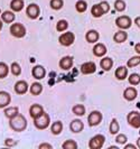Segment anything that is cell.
Wrapping results in <instances>:
<instances>
[{
  "mask_svg": "<svg viewBox=\"0 0 140 149\" xmlns=\"http://www.w3.org/2000/svg\"><path fill=\"white\" fill-rule=\"evenodd\" d=\"M100 5H101V7H102V9H103L104 14H107V13L110 11V5H109L108 1H101Z\"/></svg>",
  "mask_w": 140,
  "mask_h": 149,
  "instance_id": "cell-41",
  "label": "cell"
},
{
  "mask_svg": "<svg viewBox=\"0 0 140 149\" xmlns=\"http://www.w3.org/2000/svg\"><path fill=\"white\" fill-rule=\"evenodd\" d=\"M70 129H71V131L74 132V134H80L82 130L84 129V123L82 122V120L74 119L70 123Z\"/></svg>",
  "mask_w": 140,
  "mask_h": 149,
  "instance_id": "cell-15",
  "label": "cell"
},
{
  "mask_svg": "<svg viewBox=\"0 0 140 149\" xmlns=\"http://www.w3.org/2000/svg\"><path fill=\"white\" fill-rule=\"evenodd\" d=\"M2 22H2V20H0V30L2 29V25H3Z\"/></svg>",
  "mask_w": 140,
  "mask_h": 149,
  "instance_id": "cell-48",
  "label": "cell"
},
{
  "mask_svg": "<svg viewBox=\"0 0 140 149\" xmlns=\"http://www.w3.org/2000/svg\"><path fill=\"white\" fill-rule=\"evenodd\" d=\"M72 112L77 117H82L85 114V107L83 104H75L72 108Z\"/></svg>",
  "mask_w": 140,
  "mask_h": 149,
  "instance_id": "cell-31",
  "label": "cell"
},
{
  "mask_svg": "<svg viewBox=\"0 0 140 149\" xmlns=\"http://www.w3.org/2000/svg\"><path fill=\"white\" fill-rule=\"evenodd\" d=\"M9 126L16 132H22L27 128V120L22 113H18L14 118L9 119Z\"/></svg>",
  "mask_w": 140,
  "mask_h": 149,
  "instance_id": "cell-1",
  "label": "cell"
},
{
  "mask_svg": "<svg viewBox=\"0 0 140 149\" xmlns=\"http://www.w3.org/2000/svg\"><path fill=\"white\" fill-rule=\"evenodd\" d=\"M134 24L137 25L138 28H140V17H136L134 18Z\"/></svg>",
  "mask_w": 140,
  "mask_h": 149,
  "instance_id": "cell-46",
  "label": "cell"
},
{
  "mask_svg": "<svg viewBox=\"0 0 140 149\" xmlns=\"http://www.w3.org/2000/svg\"><path fill=\"white\" fill-rule=\"evenodd\" d=\"M75 9H76V11L80 13V14L85 13L86 9H88V3H86V1H84V0H79V1L75 3Z\"/></svg>",
  "mask_w": 140,
  "mask_h": 149,
  "instance_id": "cell-30",
  "label": "cell"
},
{
  "mask_svg": "<svg viewBox=\"0 0 140 149\" xmlns=\"http://www.w3.org/2000/svg\"><path fill=\"white\" fill-rule=\"evenodd\" d=\"M127 121L129 126H131L134 129L140 128V113L138 111H131L127 116Z\"/></svg>",
  "mask_w": 140,
  "mask_h": 149,
  "instance_id": "cell-5",
  "label": "cell"
},
{
  "mask_svg": "<svg viewBox=\"0 0 140 149\" xmlns=\"http://www.w3.org/2000/svg\"><path fill=\"white\" fill-rule=\"evenodd\" d=\"M40 14V9L39 6L36 3H30L26 8V15L29 17L30 19H37Z\"/></svg>",
  "mask_w": 140,
  "mask_h": 149,
  "instance_id": "cell-9",
  "label": "cell"
},
{
  "mask_svg": "<svg viewBox=\"0 0 140 149\" xmlns=\"http://www.w3.org/2000/svg\"><path fill=\"white\" fill-rule=\"evenodd\" d=\"M136 149L137 148V145H136V146H134V145H131V143H130V145H125V149Z\"/></svg>",
  "mask_w": 140,
  "mask_h": 149,
  "instance_id": "cell-45",
  "label": "cell"
},
{
  "mask_svg": "<svg viewBox=\"0 0 140 149\" xmlns=\"http://www.w3.org/2000/svg\"><path fill=\"white\" fill-rule=\"evenodd\" d=\"M10 71H11V74L15 75V76H19V75L22 74V67H20V65L18 63H16V62H14L11 64Z\"/></svg>",
  "mask_w": 140,
  "mask_h": 149,
  "instance_id": "cell-38",
  "label": "cell"
},
{
  "mask_svg": "<svg viewBox=\"0 0 140 149\" xmlns=\"http://www.w3.org/2000/svg\"><path fill=\"white\" fill-rule=\"evenodd\" d=\"M138 97V91L136 88L130 86V88H127L123 91V97H125L127 101H133L136 100V97Z\"/></svg>",
  "mask_w": 140,
  "mask_h": 149,
  "instance_id": "cell-14",
  "label": "cell"
},
{
  "mask_svg": "<svg viewBox=\"0 0 140 149\" xmlns=\"http://www.w3.org/2000/svg\"><path fill=\"white\" fill-rule=\"evenodd\" d=\"M31 75L36 80H43L45 77V75H46V70L42 65H36V66L33 67V70H31Z\"/></svg>",
  "mask_w": 140,
  "mask_h": 149,
  "instance_id": "cell-11",
  "label": "cell"
},
{
  "mask_svg": "<svg viewBox=\"0 0 140 149\" xmlns=\"http://www.w3.org/2000/svg\"><path fill=\"white\" fill-rule=\"evenodd\" d=\"M44 113V108L40 104H33L29 108V116L33 119H36L39 116H42Z\"/></svg>",
  "mask_w": 140,
  "mask_h": 149,
  "instance_id": "cell-17",
  "label": "cell"
},
{
  "mask_svg": "<svg viewBox=\"0 0 140 149\" xmlns=\"http://www.w3.org/2000/svg\"><path fill=\"white\" fill-rule=\"evenodd\" d=\"M3 113H5L6 118L11 119V118H14L15 116H17L19 113V109H18V107H6Z\"/></svg>",
  "mask_w": 140,
  "mask_h": 149,
  "instance_id": "cell-24",
  "label": "cell"
},
{
  "mask_svg": "<svg viewBox=\"0 0 140 149\" xmlns=\"http://www.w3.org/2000/svg\"><path fill=\"white\" fill-rule=\"evenodd\" d=\"M29 92L31 95H39L43 92V85L38 82L33 83L29 86Z\"/></svg>",
  "mask_w": 140,
  "mask_h": 149,
  "instance_id": "cell-25",
  "label": "cell"
},
{
  "mask_svg": "<svg viewBox=\"0 0 140 149\" xmlns=\"http://www.w3.org/2000/svg\"><path fill=\"white\" fill-rule=\"evenodd\" d=\"M127 39H128V33H125L123 29L119 30V31H117V33L113 35V40H114L116 43H118V44L123 43Z\"/></svg>",
  "mask_w": 140,
  "mask_h": 149,
  "instance_id": "cell-21",
  "label": "cell"
},
{
  "mask_svg": "<svg viewBox=\"0 0 140 149\" xmlns=\"http://www.w3.org/2000/svg\"><path fill=\"white\" fill-rule=\"evenodd\" d=\"M109 131L111 134H118L120 131V126H119V122L117 119H112L111 120V123L109 126Z\"/></svg>",
  "mask_w": 140,
  "mask_h": 149,
  "instance_id": "cell-29",
  "label": "cell"
},
{
  "mask_svg": "<svg viewBox=\"0 0 140 149\" xmlns=\"http://www.w3.org/2000/svg\"><path fill=\"white\" fill-rule=\"evenodd\" d=\"M114 9L119 11V13H122L125 10V2L123 0H116L114 2Z\"/></svg>",
  "mask_w": 140,
  "mask_h": 149,
  "instance_id": "cell-39",
  "label": "cell"
},
{
  "mask_svg": "<svg viewBox=\"0 0 140 149\" xmlns=\"http://www.w3.org/2000/svg\"><path fill=\"white\" fill-rule=\"evenodd\" d=\"M9 31L16 38H22L26 35V28H25V26L22 24H20V22L13 24L10 26V28H9Z\"/></svg>",
  "mask_w": 140,
  "mask_h": 149,
  "instance_id": "cell-3",
  "label": "cell"
},
{
  "mask_svg": "<svg viewBox=\"0 0 140 149\" xmlns=\"http://www.w3.org/2000/svg\"><path fill=\"white\" fill-rule=\"evenodd\" d=\"M28 89H29V86H28V83L26 81H18V82H16L15 86H14L15 92L19 95L25 94L28 91Z\"/></svg>",
  "mask_w": 140,
  "mask_h": 149,
  "instance_id": "cell-13",
  "label": "cell"
},
{
  "mask_svg": "<svg viewBox=\"0 0 140 149\" xmlns=\"http://www.w3.org/2000/svg\"><path fill=\"white\" fill-rule=\"evenodd\" d=\"M116 141L117 143L119 145H122V146H125L127 141H128V138H127V136L125 134H117V137H116Z\"/></svg>",
  "mask_w": 140,
  "mask_h": 149,
  "instance_id": "cell-40",
  "label": "cell"
},
{
  "mask_svg": "<svg viewBox=\"0 0 140 149\" xmlns=\"http://www.w3.org/2000/svg\"><path fill=\"white\" fill-rule=\"evenodd\" d=\"M62 148L63 149H76L77 148V142L75 140H72V139H68V140H65L62 145Z\"/></svg>",
  "mask_w": 140,
  "mask_h": 149,
  "instance_id": "cell-33",
  "label": "cell"
},
{
  "mask_svg": "<svg viewBox=\"0 0 140 149\" xmlns=\"http://www.w3.org/2000/svg\"><path fill=\"white\" fill-rule=\"evenodd\" d=\"M100 66L103 71H110L113 66V60L111 57H103L100 62Z\"/></svg>",
  "mask_w": 140,
  "mask_h": 149,
  "instance_id": "cell-23",
  "label": "cell"
},
{
  "mask_svg": "<svg viewBox=\"0 0 140 149\" xmlns=\"http://www.w3.org/2000/svg\"><path fill=\"white\" fill-rule=\"evenodd\" d=\"M134 52L137 53L138 55H140V43H137L134 45Z\"/></svg>",
  "mask_w": 140,
  "mask_h": 149,
  "instance_id": "cell-44",
  "label": "cell"
},
{
  "mask_svg": "<svg viewBox=\"0 0 140 149\" xmlns=\"http://www.w3.org/2000/svg\"><path fill=\"white\" fill-rule=\"evenodd\" d=\"M68 28V22L65 20V19H62V20H59L57 24H56V30L59 31V33H63Z\"/></svg>",
  "mask_w": 140,
  "mask_h": 149,
  "instance_id": "cell-34",
  "label": "cell"
},
{
  "mask_svg": "<svg viewBox=\"0 0 140 149\" xmlns=\"http://www.w3.org/2000/svg\"><path fill=\"white\" fill-rule=\"evenodd\" d=\"M91 14L93 17H95V18H100V17H102L104 15V11L102 7H101V5L100 3H96L94 6H92L91 8Z\"/></svg>",
  "mask_w": 140,
  "mask_h": 149,
  "instance_id": "cell-27",
  "label": "cell"
},
{
  "mask_svg": "<svg viewBox=\"0 0 140 149\" xmlns=\"http://www.w3.org/2000/svg\"><path fill=\"white\" fill-rule=\"evenodd\" d=\"M1 14H2V13H1V9H0V16H1Z\"/></svg>",
  "mask_w": 140,
  "mask_h": 149,
  "instance_id": "cell-49",
  "label": "cell"
},
{
  "mask_svg": "<svg viewBox=\"0 0 140 149\" xmlns=\"http://www.w3.org/2000/svg\"><path fill=\"white\" fill-rule=\"evenodd\" d=\"M114 76L118 79L119 81L125 80L128 77V68L125 66H119L114 72Z\"/></svg>",
  "mask_w": 140,
  "mask_h": 149,
  "instance_id": "cell-20",
  "label": "cell"
},
{
  "mask_svg": "<svg viewBox=\"0 0 140 149\" xmlns=\"http://www.w3.org/2000/svg\"><path fill=\"white\" fill-rule=\"evenodd\" d=\"M99 38H100V34H99L95 29L88 30V33H86V35H85V39H86V42L90 43V44L96 43V42L99 40Z\"/></svg>",
  "mask_w": 140,
  "mask_h": 149,
  "instance_id": "cell-19",
  "label": "cell"
},
{
  "mask_svg": "<svg viewBox=\"0 0 140 149\" xmlns=\"http://www.w3.org/2000/svg\"><path fill=\"white\" fill-rule=\"evenodd\" d=\"M128 81L131 85H138V84H140V74H138V73L130 74L128 77Z\"/></svg>",
  "mask_w": 140,
  "mask_h": 149,
  "instance_id": "cell-35",
  "label": "cell"
},
{
  "mask_svg": "<svg viewBox=\"0 0 140 149\" xmlns=\"http://www.w3.org/2000/svg\"><path fill=\"white\" fill-rule=\"evenodd\" d=\"M11 95L6 91H0V109H5L10 104Z\"/></svg>",
  "mask_w": 140,
  "mask_h": 149,
  "instance_id": "cell-16",
  "label": "cell"
},
{
  "mask_svg": "<svg viewBox=\"0 0 140 149\" xmlns=\"http://www.w3.org/2000/svg\"><path fill=\"white\" fill-rule=\"evenodd\" d=\"M139 64H140V55H137V56H132L131 58L128 60V62H127V67L132 68L134 66H138Z\"/></svg>",
  "mask_w": 140,
  "mask_h": 149,
  "instance_id": "cell-32",
  "label": "cell"
},
{
  "mask_svg": "<svg viewBox=\"0 0 140 149\" xmlns=\"http://www.w3.org/2000/svg\"><path fill=\"white\" fill-rule=\"evenodd\" d=\"M49 125H51V118H49L48 113H46V112H44L38 118L34 119V126L38 130H45L46 128L49 127Z\"/></svg>",
  "mask_w": 140,
  "mask_h": 149,
  "instance_id": "cell-2",
  "label": "cell"
},
{
  "mask_svg": "<svg viewBox=\"0 0 140 149\" xmlns=\"http://www.w3.org/2000/svg\"><path fill=\"white\" fill-rule=\"evenodd\" d=\"M0 17H1V20L3 22H6V24H11V22H14L16 18L14 11H3Z\"/></svg>",
  "mask_w": 140,
  "mask_h": 149,
  "instance_id": "cell-22",
  "label": "cell"
},
{
  "mask_svg": "<svg viewBox=\"0 0 140 149\" xmlns=\"http://www.w3.org/2000/svg\"><path fill=\"white\" fill-rule=\"evenodd\" d=\"M116 25L118 26L120 29L125 30L131 27L132 20H131V18L129 16H120V17H118L116 19Z\"/></svg>",
  "mask_w": 140,
  "mask_h": 149,
  "instance_id": "cell-8",
  "label": "cell"
},
{
  "mask_svg": "<svg viewBox=\"0 0 140 149\" xmlns=\"http://www.w3.org/2000/svg\"><path fill=\"white\" fill-rule=\"evenodd\" d=\"M49 6H51L53 10H59L64 6V1L63 0H51Z\"/></svg>",
  "mask_w": 140,
  "mask_h": 149,
  "instance_id": "cell-37",
  "label": "cell"
},
{
  "mask_svg": "<svg viewBox=\"0 0 140 149\" xmlns=\"http://www.w3.org/2000/svg\"><path fill=\"white\" fill-rule=\"evenodd\" d=\"M96 71V64L94 62H86V63H83L81 65V72L82 74L84 75H90L95 73Z\"/></svg>",
  "mask_w": 140,
  "mask_h": 149,
  "instance_id": "cell-10",
  "label": "cell"
},
{
  "mask_svg": "<svg viewBox=\"0 0 140 149\" xmlns=\"http://www.w3.org/2000/svg\"><path fill=\"white\" fill-rule=\"evenodd\" d=\"M59 44L62 46H71L75 42V35H74L72 31H66V33H63L59 38Z\"/></svg>",
  "mask_w": 140,
  "mask_h": 149,
  "instance_id": "cell-7",
  "label": "cell"
},
{
  "mask_svg": "<svg viewBox=\"0 0 140 149\" xmlns=\"http://www.w3.org/2000/svg\"><path fill=\"white\" fill-rule=\"evenodd\" d=\"M5 145H6V147H14L15 145H17V142L15 140H13V139H10V138H7L5 140Z\"/></svg>",
  "mask_w": 140,
  "mask_h": 149,
  "instance_id": "cell-42",
  "label": "cell"
},
{
  "mask_svg": "<svg viewBox=\"0 0 140 149\" xmlns=\"http://www.w3.org/2000/svg\"><path fill=\"white\" fill-rule=\"evenodd\" d=\"M107 46L102 43H96L93 47V54L96 57H103L104 55L107 54Z\"/></svg>",
  "mask_w": 140,
  "mask_h": 149,
  "instance_id": "cell-18",
  "label": "cell"
},
{
  "mask_svg": "<svg viewBox=\"0 0 140 149\" xmlns=\"http://www.w3.org/2000/svg\"><path fill=\"white\" fill-rule=\"evenodd\" d=\"M51 131H52V134H55V136L59 134L63 131V123H62L61 121H55V122H53L52 126H51Z\"/></svg>",
  "mask_w": 140,
  "mask_h": 149,
  "instance_id": "cell-28",
  "label": "cell"
},
{
  "mask_svg": "<svg viewBox=\"0 0 140 149\" xmlns=\"http://www.w3.org/2000/svg\"><path fill=\"white\" fill-rule=\"evenodd\" d=\"M104 141H105V137L103 134H95L93 136L90 141H88V148L90 149H101L103 147Z\"/></svg>",
  "mask_w": 140,
  "mask_h": 149,
  "instance_id": "cell-4",
  "label": "cell"
},
{
  "mask_svg": "<svg viewBox=\"0 0 140 149\" xmlns=\"http://www.w3.org/2000/svg\"><path fill=\"white\" fill-rule=\"evenodd\" d=\"M10 8L14 13H19L24 9V0H11Z\"/></svg>",
  "mask_w": 140,
  "mask_h": 149,
  "instance_id": "cell-26",
  "label": "cell"
},
{
  "mask_svg": "<svg viewBox=\"0 0 140 149\" xmlns=\"http://www.w3.org/2000/svg\"><path fill=\"white\" fill-rule=\"evenodd\" d=\"M73 64H74V61L72 56H64L62 60L59 61V67H61L62 70H64V71H67V70L72 68V67H73Z\"/></svg>",
  "mask_w": 140,
  "mask_h": 149,
  "instance_id": "cell-12",
  "label": "cell"
},
{
  "mask_svg": "<svg viewBox=\"0 0 140 149\" xmlns=\"http://www.w3.org/2000/svg\"><path fill=\"white\" fill-rule=\"evenodd\" d=\"M103 116L100 111H92L88 117V123L90 127H95L101 123Z\"/></svg>",
  "mask_w": 140,
  "mask_h": 149,
  "instance_id": "cell-6",
  "label": "cell"
},
{
  "mask_svg": "<svg viewBox=\"0 0 140 149\" xmlns=\"http://www.w3.org/2000/svg\"><path fill=\"white\" fill-rule=\"evenodd\" d=\"M9 67L6 63H3V62H0V79H5L6 76L8 75L9 73Z\"/></svg>",
  "mask_w": 140,
  "mask_h": 149,
  "instance_id": "cell-36",
  "label": "cell"
},
{
  "mask_svg": "<svg viewBox=\"0 0 140 149\" xmlns=\"http://www.w3.org/2000/svg\"><path fill=\"white\" fill-rule=\"evenodd\" d=\"M38 148L39 149H52L53 146L51 143H47V142H43V143H40L39 146H38Z\"/></svg>",
  "mask_w": 140,
  "mask_h": 149,
  "instance_id": "cell-43",
  "label": "cell"
},
{
  "mask_svg": "<svg viewBox=\"0 0 140 149\" xmlns=\"http://www.w3.org/2000/svg\"><path fill=\"white\" fill-rule=\"evenodd\" d=\"M137 148L140 149V137L138 138V140H137Z\"/></svg>",
  "mask_w": 140,
  "mask_h": 149,
  "instance_id": "cell-47",
  "label": "cell"
}]
</instances>
